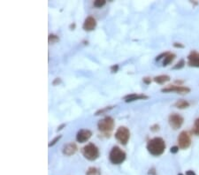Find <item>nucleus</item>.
I'll list each match as a JSON object with an SVG mask.
<instances>
[{"instance_id":"nucleus-1","label":"nucleus","mask_w":199,"mask_h":175,"mask_svg":"<svg viewBox=\"0 0 199 175\" xmlns=\"http://www.w3.org/2000/svg\"><path fill=\"white\" fill-rule=\"evenodd\" d=\"M147 150L152 156L159 157L162 155L165 150V142L160 137H155L148 142Z\"/></svg>"},{"instance_id":"nucleus-2","label":"nucleus","mask_w":199,"mask_h":175,"mask_svg":"<svg viewBox=\"0 0 199 175\" xmlns=\"http://www.w3.org/2000/svg\"><path fill=\"white\" fill-rule=\"evenodd\" d=\"M114 120L111 117H105L103 120H99L97 123V128L99 132L102 133L106 137H109L111 133L112 132L113 128H114Z\"/></svg>"},{"instance_id":"nucleus-3","label":"nucleus","mask_w":199,"mask_h":175,"mask_svg":"<svg viewBox=\"0 0 199 175\" xmlns=\"http://www.w3.org/2000/svg\"><path fill=\"white\" fill-rule=\"evenodd\" d=\"M81 153L83 157L86 159L90 160V161H94L99 157V150L92 142H90L87 145H85L81 149Z\"/></svg>"},{"instance_id":"nucleus-4","label":"nucleus","mask_w":199,"mask_h":175,"mask_svg":"<svg viewBox=\"0 0 199 175\" xmlns=\"http://www.w3.org/2000/svg\"><path fill=\"white\" fill-rule=\"evenodd\" d=\"M109 159L113 165H120L126 159V153L120 147L115 146L111 149L109 154Z\"/></svg>"},{"instance_id":"nucleus-5","label":"nucleus","mask_w":199,"mask_h":175,"mask_svg":"<svg viewBox=\"0 0 199 175\" xmlns=\"http://www.w3.org/2000/svg\"><path fill=\"white\" fill-rule=\"evenodd\" d=\"M116 140L122 145H126L130 138V131L126 126H120L115 133Z\"/></svg>"},{"instance_id":"nucleus-6","label":"nucleus","mask_w":199,"mask_h":175,"mask_svg":"<svg viewBox=\"0 0 199 175\" xmlns=\"http://www.w3.org/2000/svg\"><path fill=\"white\" fill-rule=\"evenodd\" d=\"M178 144H179V148L182 150H186L189 147L191 144V138L188 132L182 131L178 137Z\"/></svg>"},{"instance_id":"nucleus-7","label":"nucleus","mask_w":199,"mask_h":175,"mask_svg":"<svg viewBox=\"0 0 199 175\" xmlns=\"http://www.w3.org/2000/svg\"><path fill=\"white\" fill-rule=\"evenodd\" d=\"M168 122H169L170 126H171L174 130H177L183 124V118L179 114L174 113L169 116Z\"/></svg>"},{"instance_id":"nucleus-8","label":"nucleus","mask_w":199,"mask_h":175,"mask_svg":"<svg viewBox=\"0 0 199 175\" xmlns=\"http://www.w3.org/2000/svg\"><path fill=\"white\" fill-rule=\"evenodd\" d=\"M162 92L167 93V92H176L178 94H188L190 92V89L187 87H183L180 85H173V86H169L167 88H164L161 90Z\"/></svg>"},{"instance_id":"nucleus-9","label":"nucleus","mask_w":199,"mask_h":175,"mask_svg":"<svg viewBox=\"0 0 199 175\" xmlns=\"http://www.w3.org/2000/svg\"><path fill=\"white\" fill-rule=\"evenodd\" d=\"M92 136V132L89 129H81L79 132L77 133L76 135V140L80 143H84L88 142L90 137Z\"/></svg>"},{"instance_id":"nucleus-10","label":"nucleus","mask_w":199,"mask_h":175,"mask_svg":"<svg viewBox=\"0 0 199 175\" xmlns=\"http://www.w3.org/2000/svg\"><path fill=\"white\" fill-rule=\"evenodd\" d=\"M78 150L77 145L75 142H69L64 145V147L62 149V152L65 156L66 157H70L73 156L74 154L76 153V151Z\"/></svg>"},{"instance_id":"nucleus-11","label":"nucleus","mask_w":199,"mask_h":175,"mask_svg":"<svg viewBox=\"0 0 199 175\" xmlns=\"http://www.w3.org/2000/svg\"><path fill=\"white\" fill-rule=\"evenodd\" d=\"M96 21L92 16H89L85 19L82 25V27L85 31H92L96 28Z\"/></svg>"},{"instance_id":"nucleus-12","label":"nucleus","mask_w":199,"mask_h":175,"mask_svg":"<svg viewBox=\"0 0 199 175\" xmlns=\"http://www.w3.org/2000/svg\"><path fill=\"white\" fill-rule=\"evenodd\" d=\"M189 59V66L194 67H199V52L197 51H191L190 54L188 56Z\"/></svg>"},{"instance_id":"nucleus-13","label":"nucleus","mask_w":199,"mask_h":175,"mask_svg":"<svg viewBox=\"0 0 199 175\" xmlns=\"http://www.w3.org/2000/svg\"><path fill=\"white\" fill-rule=\"evenodd\" d=\"M124 100L127 102V103H130V102L133 101H136V100H142V99H147L148 96H145L144 94H129L127 96H125Z\"/></svg>"},{"instance_id":"nucleus-14","label":"nucleus","mask_w":199,"mask_h":175,"mask_svg":"<svg viewBox=\"0 0 199 175\" xmlns=\"http://www.w3.org/2000/svg\"><path fill=\"white\" fill-rule=\"evenodd\" d=\"M174 106L178 109H185L189 106V103L186 100H179L174 104Z\"/></svg>"},{"instance_id":"nucleus-15","label":"nucleus","mask_w":199,"mask_h":175,"mask_svg":"<svg viewBox=\"0 0 199 175\" xmlns=\"http://www.w3.org/2000/svg\"><path fill=\"white\" fill-rule=\"evenodd\" d=\"M170 80V77L168 75H159L154 78V81L159 84H163Z\"/></svg>"},{"instance_id":"nucleus-16","label":"nucleus","mask_w":199,"mask_h":175,"mask_svg":"<svg viewBox=\"0 0 199 175\" xmlns=\"http://www.w3.org/2000/svg\"><path fill=\"white\" fill-rule=\"evenodd\" d=\"M175 57V55L174 54H172V53H169L165 58H164V61H163V66H168L171 62H173V60L174 59Z\"/></svg>"},{"instance_id":"nucleus-17","label":"nucleus","mask_w":199,"mask_h":175,"mask_svg":"<svg viewBox=\"0 0 199 175\" xmlns=\"http://www.w3.org/2000/svg\"><path fill=\"white\" fill-rule=\"evenodd\" d=\"M86 175H101V172L96 167H90L86 172Z\"/></svg>"},{"instance_id":"nucleus-18","label":"nucleus","mask_w":199,"mask_h":175,"mask_svg":"<svg viewBox=\"0 0 199 175\" xmlns=\"http://www.w3.org/2000/svg\"><path fill=\"white\" fill-rule=\"evenodd\" d=\"M48 41H49V43L52 44V43H55V42H59V37L58 36H56V35L51 34V35H49Z\"/></svg>"},{"instance_id":"nucleus-19","label":"nucleus","mask_w":199,"mask_h":175,"mask_svg":"<svg viewBox=\"0 0 199 175\" xmlns=\"http://www.w3.org/2000/svg\"><path fill=\"white\" fill-rule=\"evenodd\" d=\"M193 133L196 135H199V118L196 119L195 120V123H194V127H193Z\"/></svg>"},{"instance_id":"nucleus-20","label":"nucleus","mask_w":199,"mask_h":175,"mask_svg":"<svg viewBox=\"0 0 199 175\" xmlns=\"http://www.w3.org/2000/svg\"><path fill=\"white\" fill-rule=\"evenodd\" d=\"M105 0H96L94 2V6L96 8H101L105 5Z\"/></svg>"},{"instance_id":"nucleus-21","label":"nucleus","mask_w":199,"mask_h":175,"mask_svg":"<svg viewBox=\"0 0 199 175\" xmlns=\"http://www.w3.org/2000/svg\"><path fill=\"white\" fill-rule=\"evenodd\" d=\"M113 108V106H108V107H105V108H103V109H100V110H98L96 112V114L95 115H100V114H104V113H105L106 111H110V110H111Z\"/></svg>"},{"instance_id":"nucleus-22","label":"nucleus","mask_w":199,"mask_h":175,"mask_svg":"<svg viewBox=\"0 0 199 175\" xmlns=\"http://www.w3.org/2000/svg\"><path fill=\"white\" fill-rule=\"evenodd\" d=\"M184 66H185V61H184V59H181V60L173 67V69H181V68L184 67Z\"/></svg>"},{"instance_id":"nucleus-23","label":"nucleus","mask_w":199,"mask_h":175,"mask_svg":"<svg viewBox=\"0 0 199 175\" xmlns=\"http://www.w3.org/2000/svg\"><path fill=\"white\" fill-rule=\"evenodd\" d=\"M61 135H58V136H56L52 141H51L50 142V143H49V147H51V146H53V145H55L57 142H58L60 139H61Z\"/></svg>"},{"instance_id":"nucleus-24","label":"nucleus","mask_w":199,"mask_h":175,"mask_svg":"<svg viewBox=\"0 0 199 175\" xmlns=\"http://www.w3.org/2000/svg\"><path fill=\"white\" fill-rule=\"evenodd\" d=\"M169 53H170V52H163V53H161L160 55H159L157 57H156V60H160L162 57H165Z\"/></svg>"},{"instance_id":"nucleus-25","label":"nucleus","mask_w":199,"mask_h":175,"mask_svg":"<svg viewBox=\"0 0 199 175\" xmlns=\"http://www.w3.org/2000/svg\"><path fill=\"white\" fill-rule=\"evenodd\" d=\"M118 70H119V66L118 65H113V66H111V71L112 72H117Z\"/></svg>"},{"instance_id":"nucleus-26","label":"nucleus","mask_w":199,"mask_h":175,"mask_svg":"<svg viewBox=\"0 0 199 175\" xmlns=\"http://www.w3.org/2000/svg\"><path fill=\"white\" fill-rule=\"evenodd\" d=\"M170 151H171V153H173V154H175V153H177L179 151V147H178V146H174V147L171 148Z\"/></svg>"},{"instance_id":"nucleus-27","label":"nucleus","mask_w":199,"mask_h":175,"mask_svg":"<svg viewBox=\"0 0 199 175\" xmlns=\"http://www.w3.org/2000/svg\"><path fill=\"white\" fill-rule=\"evenodd\" d=\"M150 130L152 131V132H157V131L159 130V125H154L150 127Z\"/></svg>"},{"instance_id":"nucleus-28","label":"nucleus","mask_w":199,"mask_h":175,"mask_svg":"<svg viewBox=\"0 0 199 175\" xmlns=\"http://www.w3.org/2000/svg\"><path fill=\"white\" fill-rule=\"evenodd\" d=\"M143 81H144L145 84H150V83L151 82V79H150V77H144V78L143 79Z\"/></svg>"},{"instance_id":"nucleus-29","label":"nucleus","mask_w":199,"mask_h":175,"mask_svg":"<svg viewBox=\"0 0 199 175\" xmlns=\"http://www.w3.org/2000/svg\"><path fill=\"white\" fill-rule=\"evenodd\" d=\"M61 82V80L59 79V78H56L54 81H53V82H52V84L54 85V86H56V85H59V83Z\"/></svg>"},{"instance_id":"nucleus-30","label":"nucleus","mask_w":199,"mask_h":175,"mask_svg":"<svg viewBox=\"0 0 199 175\" xmlns=\"http://www.w3.org/2000/svg\"><path fill=\"white\" fill-rule=\"evenodd\" d=\"M174 46L175 48H184V45L181 44V43H179V42H174Z\"/></svg>"},{"instance_id":"nucleus-31","label":"nucleus","mask_w":199,"mask_h":175,"mask_svg":"<svg viewBox=\"0 0 199 175\" xmlns=\"http://www.w3.org/2000/svg\"><path fill=\"white\" fill-rule=\"evenodd\" d=\"M155 173H156V171H155V169H154V168L150 169V172H149V174H151V175H156Z\"/></svg>"},{"instance_id":"nucleus-32","label":"nucleus","mask_w":199,"mask_h":175,"mask_svg":"<svg viewBox=\"0 0 199 175\" xmlns=\"http://www.w3.org/2000/svg\"><path fill=\"white\" fill-rule=\"evenodd\" d=\"M186 175H196V173L193 171H187L186 172Z\"/></svg>"},{"instance_id":"nucleus-33","label":"nucleus","mask_w":199,"mask_h":175,"mask_svg":"<svg viewBox=\"0 0 199 175\" xmlns=\"http://www.w3.org/2000/svg\"><path fill=\"white\" fill-rule=\"evenodd\" d=\"M65 126H66V124H62L60 126H59V127H58V131H60V130H61V129H63V127H65Z\"/></svg>"},{"instance_id":"nucleus-34","label":"nucleus","mask_w":199,"mask_h":175,"mask_svg":"<svg viewBox=\"0 0 199 175\" xmlns=\"http://www.w3.org/2000/svg\"><path fill=\"white\" fill-rule=\"evenodd\" d=\"M70 28L72 29V30H74V29L75 28V23H73V24H71L70 25Z\"/></svg>"},{"instance_id":"nucleus-35","label":"nucleus","mask_w":199,"mask_h":175,"mask_svg":"<svg viewBox=\"0 0 199 175\" xmlns=\"http://www.w3.org/2000/svg\"><path fill=\"white\" fill-rule=\"evenodd\" d=\"M178 175H183V174H182V173H179Z\"/></svg>"}]
</instances>
